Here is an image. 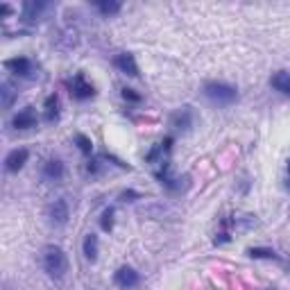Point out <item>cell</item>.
<instances>
[{
    "label": "cell",
    "instance_id": "7402d4cb",
    "mask_svg": "<svg viewBox=\"0 0 290 290\" xmlns=\"http://www.w3.org/2000/svg\"><path fill=\"white\" fill-rule=\"evenodd\" d=\"M86 170H89V172H93V175H95V172L100 170V161H89V165H86Z\"/></svg>",
    "mask_w": 290,
    "mask_h": 290
},
{
    "label": "cell",
    "instance_id": "9a60e30c",
    "mask_svg": "<svg viewBox=\"0 0 290 290\" xmlns=\"http://www.w3.org/2000/svg\"><path fill=\"white\" fill-rule=\"evenodd\" d=\"M95 7L100 9V14H105V16H113V14H118L120 12V2H116V0H100V2H95Z\"/></svg>",
    "mask_w": 290,
    "mask_h": 290
},
{
    "label": "cell",
    "instance_id": "d6986e66",
    "mask_svg": "<svg viewBox=\"0 0 290 290\" xmlns=\"http://www.w3.org/2000/svg\"><path fill=\"white\" fill-rule=\"evenodd\" d=\"M100 227H102V231H109L113 229V209L109 206V209H105V213H102V218H100Z\"/></svg>",
    "mask_w": 290,
    "mask_h": 290
},
{
    "label": "cell",
    "instance_id": "277c9868",
    "mask_svg": "<svg viewBox=\"0 0 290 290\" xmlns=\"http://www.w3.org/2000/svg\"><path fill=\"white\" fill-rule=\"evenodd\" d=\"M71 95L75 100H89L95 95V89H93V84H89L84 77V72H77L75 75V79L71 82Z\"/></svg>",
    "mask_w": 290,
    "mask_h": 290
},
{
    "label": "cell",
    "instance_id": "3957f363",
    "mask_svg": "<svg viewBox=\"0 0 290 290\" xmlns=\"http://www.w3.org/2000/svg\"><path fill=\"white\" fill-rule=\"evenodd\" d=\"M48 218L50 222L57 224V227H64L71 218V209H68V202L66 199H54L53 204L48 206Z\"/></svg>",
    "mask_w": 290,
    "mask_h": 290
},
{
    "label": "cell",
    "instance_id": "cb8c5ba5",
    "mask_svg": "<svg viewBox=\"0 0 290 290\" xmlns=\"http://www.w3.org/2000/svg\"><path fill=\"white\" fill-rule=\"evenodd\" d=\"M288 175H290V163H288Z\"/></svg>",
    "mask_w": 290,
    "mask_h": 290
},
{
    "label": "cell",
    "instance_id": "7a4b0ae2",
    "mask_svg": "<svg viewBox=\"0 0 290 290\" xmlns=\"http://www.w3.org/2000/svg\"><path fill=\"white\" fill-rule=\"evenodd\" d=\"M204 95L213 105H231L238 98V91L224 82H209V84H204Z\"/></svg>",
    "mask_w": 290,
    "mask_h": 290
},
{
    "label": "cell",
    "instance_id": "52a82bcc",
    "mask_svg": "<svg viewBox=\"0 0 290 290\" xmlns=\"http://www.w3.org/2000/svg\"><path fill=\"white\" fill-rule=\"evenodd\" d=\"M113 64H116L118 71H123L125 75H129V77H139V66H136V59H134L132 53H120L118 57L113 59Z\"/></svg>",
    "mask_w": 290,
    "mask_h": 290
},
{
    "label": "cell",
    "instance_id": "7c38bea8",
    "mask_svg": "<svg viewBox=\"0 0 290 290\" xmlns=\"http://www.w3.org/2000/svg\"><path fill=\"white\" fill-rule=\"evenodd\" d=\"M43 118L48 120V123H54V120L59 118V98H57V93H53V95H48L46 102H43Z\"/></svg>",
    "mask_w": 290,
    "mask_h": 290
},
{
    "label": "cell",
    "instance_id": "30bf717a",
    "mask_svg": "<svg viewBox=\"0 0 290 290\" xmlns=\"http://www.w3.org/2000/svg\"><path fill=\"white\" fill-rule=\"evenodd\" d=\"M82 252H84V258L95 263L98 261V252H100V243H98V236L95 234H86L84 236V243H82Z\"/></svg>",
    "mask_w": 290,
    "mask_h": 290
},
{
    "label": "cell",
    "instance_id": "8fae6325",
    "mask_svg": "<svg viewBox=\"0 0 290 290\" xmlns=\"http://www.w3.org/2000/svg\"><path fill=\"white\" fill-rule=\"evenodd\" d=\"M43 177L50 179V181H59V179L64 177V163H61L59 159L46 161V165H43Z\"/></svg>",
    "mask_w": 290,
    "mask_h": 290
},
{
    "label": "cell",
    "instance_id": "ba28073f",
    "mask_svg": "<svg viewBox=\"0 0 290 290\" xmlns=\"http://www.w3.org/2000/svg\"><path fill=\"white\" fill-rule=\"evenodd\" d=\"M5 68L7 71H12L14 75H20V77H25L32 72V61L27 59V57H14V59H7L5 61Z\"/></svg>",
    "mask_w": 290,
    "mask_h": 290
},
{
    "label": "cell",
    "instance_id": "ffe728a7",
    "mask_svg": "<svg viewBox=\"0 0 290 290\" xmlns=\"http://www.w3.org/2000/svg\"><path fill=\"white\" fill-rule=\"evenodd\" d=\"M2 95H5V100H2V107H9L12 105V100H14V93H12V89H9V84H2Z\"/></svg>",
    "mask_w": 290,
    "mask_h": 290
},
{
    "label": "cell",
    "instance_id": "603a6c76",
    "mask_svg": "<svg viewBox=\"0 0 290 290\" xmlns=\"http://www.w3.org/2000/svg\"><path fill=\"white\" fill-rule=\"evenodd\" d=\"M0 14H2V16H9V14H12V7H9V5H0Z\"/></svg>",
    "mask_w": 290,
    "mask_h": 290
},
{
    "label": "cell",
    "instance_id": "4fadbf2b",
    "mask_svg": "<svg viewBox=\"0 0 290 290\" xmlns=\"http://www.w3.org/2000/svg\"><path fill=\"white\" fill-rule=\"evenodd\" d=\"M270 84H272V89L279 93H290V72H286V71L274 72L270 77Z\"/></svg>",
    "mask_w": 290,
    "mask_h": 290
},
{
    "label": "cell",
    "instance_id": "2e32d148",
    "mask_svg": "<svg viewBox=\"0 0 290 290\" xmlns=\"http://www.w3.org/2000/svg\"><path fill=\"white\" fill-rule=\"evenodd\" d=\"M247 254H250L252 258H272V261H274V258H279L277 252L270 250V247H252Z\"/></svg>",
    "mask_w": 290,
    "mask_h": 290
},
{
    "label": "cell",
    "instance_id": "ac0fdd59",
    "mask_svg": "<svg viewBox=\"0 0 290 290\" xmlns=\"http://www.w3.org/2000/svg\"><path fill=\"white\" fill-rule=\"evenodd\" d=\"M43 7H46V2H25V18H36L41 12H43Z\"/></svg>",
    "mask_w": 290,
    "mask_h": 290
},
{
    "label": "cell",
    "instance_id": "9c48e42d",
    "mask_svg": "<svg viewBox=\"0 0 290 290\" xmlns=\"http://www.w3.org/2000/svg\"><path fill=\"white\" fill-rule=\"evenodd\" d=\"M14 127L16 129H32V127H36V113L32 111V107H25L23 111H18L14 116Z\"/></svg>",
    "mask_w": 290,
    "mask_h": 290
},
{
    "label": "cell",
    "instance_id": "8992f818",
    "mask_svg": "<svg viewBox=\"0 0 290 290\" xmlns=\"http://www.w3.org/2000/svg\"><path fill=\"white\" fill-rule=\"evenodd\" d=\"M27 159H30V152L25 150V147H18V150H12L9 154H7L5 159V168L7 172H18L23 165L27 163Z\"/></svg>",
    "mask_w": 290,
    "mask_h": 290
},
{
    "label": "cell",
    "instance_id": "5bb4252c",
    "mask_svg": "<svg viewBox=\"0 0 290 290\" xmlns=\"http://www.w3.org/2000/svg\"><path fill=\"white\" fill-rule=\"evenodd\" d=\"M172 127H177V129H188L191 127V111L188 109H181L172 116Z\"/></svg>",
    "mask_w": 290,
    "mask_h": 290
},
{
    "label": "cell",
    "instance_id": "44dd1931",
    "mask_svg": "<svg viewBox=\"0 0 290 290\" xmlns=\"http://www.w3.org/2000/svg\"><path fill=\"white\" fill-rule=\"evenodd\" d=\"M123 98L129 102H141V93H136L134 89H123Z\"/></svg>",
    "mask_w": 290,
    "mask_h": 290
},
{
    "label": "cell",
    "instance_id": "6da1fadb",
    "mask_svg": "<svg viewBox=\"0 0 290 290\" xmlns=\"http://www.w3.org/2000/svg\"><path fill=\"white\" fill-rule=\"evenodd\" d=\"M43 268H46V272L50 277H54V279L64 277L68 272V258L64 254V250L57 247V245H48L46 250H43Z\"/></svg>",
    "mask_w": 290,
    "mask_h": 290
},
{
    "label": "cell",
    "instance_id": "e0dca14e",
    "mask_svg": "<svg viewBox=\"0 0 290 290\" xmlns=\"http://www.w3.org/2000/svg\"><path fill=\"white\" fill-rule=\"evenodd\" d=\"M75 145L79 147L82 154H91L93 152V141L86 136V134H75Z\"/></svg>",
    "mask_w": 290,
    "mask_h": 290
},
{
    "label": "cell",
    "instance_id": "5b68a950",
    "mask_svg": "<svg viewBox=\"0 0 290 290\" xmlns=\"http://www.w3.org/2000/svg\"><path fill=\"white\" fill-rule=\"evenodd\" d=\"M113 281L120 286V288H134V286L139 284V272L134 270V268H129V265H123V268H118L116 270V274H113Z\"/></svg>",
    "mask_w": 290,
    "mask_h": 290
}]
</instances>
